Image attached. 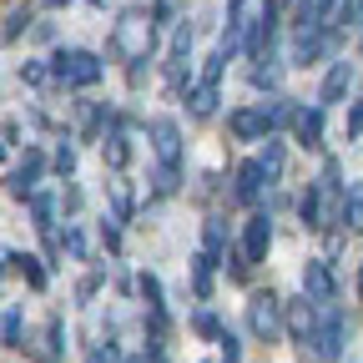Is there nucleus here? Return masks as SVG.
<instances>
[{"label":"nucleus","instance_id":"f257e3e1","mask_svg":"<svg viewBox=\"0 0 363 363\" xmlns=\"http://www.w3.org/2000/svg\"><path fill=\"white\" fill-rule=\"evenodd\" d=\"M45 71H51V86H61V91H91L106 76V56L86 51V45H56L45 56Z\"/></svg>","mask_w":363,"mask_h":363},{"label":"nucleus","instance_id":"f03ea898","mask_svg":"<svg viewBox=\"0 0 363 363\" xmlns=\"http://www.w3.org/2000/svg\"><path fill=\"white\" fill-rule=\"evenodd\" d=\"M157 26H152V16L142 11V6H126L116 21H111V30H106V56H116V61H136V56H157Z\"/></svg>","mask_w":363,"mask_h":363},{"label":"nucleus","instance_id":"7ed1b4c3","mask_svg":"<svg viewBox=\"0 0 363 363\" xmlns=\"http://www.w3.org/2000/svg\"><path fill=\"white\" fill-rule=\"evenodd\" d=\"M313 308H318V303H313ZM348 338H353L348 313H343L338 303H323V308H318V318H313V338H308L313 358H318V363H338L343 348H348Z\"/></svg>","mask_w":363,"mask_h":363},{"label":"nucleus","instance_id":"20e7f679","mask_svg":"<svg viewBox=\"0 0 363 363\" xmlns=\"http://www.w3.org/2000/svg\"><path fill=\"white\" fill-rule=\"evenodd\" d=\"M343 35H348V30H333V26H308V30H293L288 66L308 71V66H323V61L343 56Z\"/></svg>","mask_w":363,"mask_h":363},{"label":"nucleus","instance_id":"39448f33","mask_svg":"<svg viewBox=\"0 0 363 363\" xmlns=\"http://www.w3.org/2000/svg\"><path fill=\"white\" fill-rule=\"evenodd\" d=\"M192 40H197V30H192V21L182 16L177 26H172V40H167V61H162V81H167V91L172 96H182L192 81H197V71H192Z\"/></svg>","mask_w":363,"mask_h":363},{"label":"nucleus","instance_id":"423d86ee","mask_svg":"<svg viewBox=\"0 0 363 363\" xmlns=\"http://www.w3.org/2000/svg\"><path fill=\"white\" fill-rule=\"evenodd\" d=\"M247 333L252 343H283V298L272 288H252L247 293Z\"/></svg>","mask_w":363,"mask_h":363},{"label":"nucleus","instance_id":"0eeeda50","mask_svg":"<svg viewBox=\"0 0 363 363\" xmlns=\"http://www.w3.org/2000/svg\"><path fill=\"white\" fill-rule=\"evenodd\" d=\"M45 177H51V157H45V147H40V142H26V152L16 157V167H11L6 177H0V182H6V197L26 202V197L40 187V182H45Z\"/></svg>","mask_w":363,"mask_h":363},{"label":"nucleus","instance_id":"6e6552de","mask_svg":"<svg viewBox=\"0 0 363 363\" xmlns=\"http://www.w3.org/2000/svg\"><path fill=\"white\" fill-rule=\"evenodd\" d=\"M147 142H152V157H157L162 172H182V162H187V136H182L177 116H152L147 121Z\"/></svg>","mask_w":363,"mask_h":363},{"label":"nucleus","instance_id":"1a4fd4ad","mask_svg":"<svg viewBox=\"0 0 363 363\" xmlns=\"http://www.w3.org/2000/svg\"><path fill=\"white\" fill-rule=\"evenodd\" d=\"M233 242H238V252H242L247 267H262L267 252H272V207H252V212L242 217V233H238Z\"/></svg>","mask_w":363,"mask_h":363},{"label":"nucleus","instance_id":"9d476101","mask_svg":"<svg viewBox=\"0 0 363 363\" xmlns=\"http://www.w3.org/2000/svg\"><path fill=\"white\" fill-rule=\"evenodd\" d=\"M267 187H272V177L262 172V162H257V157H242V162L233 167V187H227V197H233V207L252 212V207H262Z\"/></svg>","mask_w":363,"mask_h":363},{"label":"nucleus","instance_id":"9b49d317","mask_svg":"<svg viewBox=\"0 0 363 363\" xmlns=\"http://www.w3.org/2000/svg\"><path fill=\"white\" fill-rule=\"evenodd\" d=\"M288 136H293L303 152H323V147H328V106H318V101H313V106H298Z\"/></svg>","mask_w":363,"mask_h":363},{"label":"nucleus","instance_id":"f8f14e48","mask_svg":"<svg viewBox=\"0 0 363 363\" xmlns=\"http://www.w3.org/2000/svg\"><path fill=\"white\" fill-rule=\"evenodd\" d=\"M333 197L323 192V182H308V187H303V197H298V222L308 227V233H333Z\"/></svg>","mask_w":363,"mask_h":363},{"label":"nucleus","instance_id":"ddd939ff","mask_svg":"<svg viewBox=\"0 0 363 363\" xmlns=\"http://www.w3.org/2000/svg\"><path fill=\"white\" fill-rule=\"evenodd\" d=\"M338 293H343V288H338L333 262H328V257H308V262H303V298L323 308V303H338Z\"/></svg>","mask_w":363,"mask_h":363},{"label":"nucleus","instance_id":"4468645a","mask_svg":"<svg viewBox=\"0 0 363 363\" xmlns=\"http://www.w3.org/2000/svg\"><path fill=\"white\" fill-rule=\"evenodd\" d=\"M353 61L348 56H333L328 61V71H323V81H318V106H343L348 101V91H353Z\"/></svg>","mask_w":363,"mask_h":363},{"label":"nucleus","instance_id":"2eb2a0df","mask_svg":"<svg viewBox=\"0 0 363 363\" xmlns=\"http://www.w3.org/2000/svg\"><path fill=\"white\" fill-rule=\"evenodd\" d=\"M227 136H233V142H242V147L267 142V126H262L257 101H242V106H233V111H227Z\"/></svg>","mask_w":363,"mask_h":363},{"label":"nucleus","instance_id":"dca6fc26","mask_svg":"<svg viewBox=\"0 0 363 363\" xmlns=\"http://www.w3.org/2000/svg\"><path fill=\"white\" fill-rule=\"evenodd\" d=\"M313 318H318V308L298 293V298H283V338H293V343H303L308 348V338H313Z\"/></svg>","mask_w":363,"mask_h":363},{"label":"nucleus","instance_id":"f3484780","mask_svg":"<svg viewBox=\"0 0 363 363\" xmlns=\"http://www.w3.org/2000/svg\"><path fill=\"white\" fill-rule=\"evenodd\" d=\"M333 227L338 233H363V182H343L338 192V207H333Z\"/></svg>","mask_w":363,"mask_h":363},{"label":"nucleus","instance_id":"a211bd4d","mask_svg":"<svg viewBox=\"0 0 363 363\" xmlns=\"http://www.w3.org/2000/svg\"><path fill=\"white\" fill-rule=\"evenodd\" d=\"M101 162L111 172H126L131 167V131H126V116H111L106 136H101Z\"/></svg>","mask_w":363,"mask_h":363},{"label":"nucleus","instance_id":"6ab92c4d","mask_svg":"<svg viewBox=\"0 0 363 363\" xmlns=\"http://www.w3.org/2000/svg\"><path fill=\"white\" fill-rule=\"evenodd\" d=\"M182 101H187V121H212L217 101H222V86L217 81H192L187 91H182Z\"/></svg>","mask_w":363,"mask_h":363},{"label":"nucleus","instance_id":"aec40b11","mask_svg":"<svg viewBox=\"0 0 363 363\" xmlns=\"http://www.w3.org/2000/svg\"><path fill=\"white\" fill-rule=\"evenodd\" d=\"M11 278H21L30 293H45V288H51V267H45L35 252H16L11 247Z\"/></svg>","mask_w":363,"mask_h":363},{"label":"nucleus","instance_id":"412c9836","mask_svg":"<svg viewBox=\"0 0 363 363\" xmlns=\"http://www.w3.org/2000/svg\"><path fill=\"white\" fill-rule=\"evenodd\" d=\"M81 106V131H76V142H101L106 126H111V101H76Z\"/></svg>","mask_w":363,"mask_h":363},{"label":"nucleus","instance_id":"4be33fe9","mask_svg":"<svg viewBox=\"0 0 363 363\" xmlns=\"http://www.w3.org/2000/svg\"><path fill=\"white\" fill-rule=\"evenodd\" d=\"M257 111H262V126H267V136H288V126H293V111H298V101L293 96H272V101H257Z\"/></svg>","mask_w":363,"mask_h":363},{"label":"nucleus","instance_id":"5701e85b","mask_svg":"<svg viewBox=\"0 0 363 363\" xmlns=\"http://www.w3.org/2000/svg\"><path fill=\"white\" fill-rule=\"evenodd\" d=\"M212 293H217V257L212 252H192V298L197 303H212Z\"/></svg>","mask_w":363,"mask_h":363},{"label":"nucleus","instance_id":"b1692460","mask_svg":"<svg viewBox=\"0 0 363 363\" xmlns=\"http://www.w3.org/2000/svg\"><path fill=\"white\" fill-rule=\"evenodd\" d=\"M45 348L35 353V363H66V313H51L45 318Z\"/></svg>","mask_w":363,"mask_h":363},{"label":"nucleus","instance_id":"393cba45","mask_svg":"<svg viewBox=\"0 0 363 363\" xmlns=\"http://www.w3.org/2000/svg\"><path fill=\"white\" fill-rule=\"evenodd\" d=\"M45 157H51V177L76 182V162H81V152H76V136H71V131H61V136H56V152H45Z\"/></svg>","mask_w":363,"mask_h":363},{"label":"nucleus","instance_id":"a878e982","mask_svg":"<svg viewBox=\"0 0 363 363\" xmlns=\"http://www.w3.org/2000/svg\"><path fill=\"white\" fill-rule=\"evenodd\" d=\"M30 26H35V6H30V0L11 6L6 11V26H0V45H16L21 35H30Z\"/></svg>","mask_w":363,"mask_h":363},{"label":"nucleus","instance_id":"bb28decb","mask_svg":"<svg viewBox=\"0 0 363 363\" xmlns=\"http://www.w3.org/2000/svg\"><path fill=\"white\" fill-rule=\"evenodd\" d=\"M227 242H233V227H227V217H222V212H207V217H202V252L222 257Z\"/></svg>","mask_w":363,"mask_h":363},{"label":"nucleus","instance_id":"cd10ccee","mask_svg":"<svg viewBox=\"0 0 363 363\" xmlns=\"http://www.w3.org/2000/svg\"><path fill=\"white\" fill-rule=\"evenodd\" d=\"M56 242H61V257H71V262H86L91 257V242H86V233H81L76 217H66V227H56Z\"/></svg>","mask_w":363,"mask_h":363},{"label":"nucleus","instance_id":"c85d7f7f","mask_svg":"<svg viewBox=\"0 0 363 363\" xmlns=\"http://www.w3.org/2000/svg\"><path fill=\"white\" fill-rule=\"evenodd\" d=\"M106 217H116L121 227H126V222H136V192H131L126 172H116V182H111V212H106Z\"/></svg>","mask_w":363,"mask_h":363},{"label":"nucleus","instance_id":"c756f323","mask_svg":"<svg viewBox=\"0 0 363 363\" xmlns=\"http://www.w3.org/2000/svg\"><path fill=\"white\" fill-rule=\"evenodd\" d=\"M0 348L26 353V313H21V308H6V313H0Z\"/></svg>","mask_w":363,"mask_h":363},{"label":"nucleus","instance_id":"7c9ffc66","mask_svg":"<svg viewBox=\"0 0 363 363\" xmlns=\"http://www.w3.org/2000/svg\"><path fill=\"white\" fill-rule=\"evenodd\" d=\"M262 152H257V162H262V172L272 177V182H278L283 172H288V142H283V136H267V142H257Z\"/></svg>","mask_w":363,"mask_h":363},{"label":"nucleus","instance_id":"2f4dec72","mask_svg":"<svg viewBox=\"0 0 363 363\" xmlns=\"http://www.w3.org/2000/svg\"><path fill=\"white\" fill-rule=\"evenodd\" d=\"M182 6H187V0H152V6H147V16H152V26H157V30H172L182 16H187Z\"/></svg>","mask_w":363,"mask_h":363},{"label":"nucleus","instance_id":"473e14b6","mask_svg":"<svg viewBox=\"0 0 363 363\" xmlns=\"http://www.w3.org/2000/svg\"><path fill=\"white\" fill-rule=\"evenodd\" d=\"M16 76H21V86H30V91L51 86V71H45V56H26V61L16 66Z\"/></svg>","mask_w":363,"mask_h":363},{"label":"nucleus","instance_id":"72a5a7b5","mask_svg":"<svg viewBox=\"0 0 363 363\" xmlns=\"http://www.w3.org/2000/svg\"><path fill=\"white\" fill-rule=\"evenodd\" d=\"M136 288H142V298H147V313H167V288H162L157 272H142Z\"/></svg>","mask_w":363,"mask_h":363},{"label":"nucleus","instance_id":"f704fd0d","mask_svg":"<svg viewBox=\"0 0 363 363\" xmlns=\"http://www.w3.org/2000/svg\"><path fill=\"white\" fill-rule=\"evenodd\" d=\"M212 343H217V363H242V338L233 328H222Z\"/></svg>","mask_w":363,"mask_h":363},{"label":"nucleus","instance_id":"c9c22d12","mask_svg":"<svg viewBox=\"0 0 363 363\" xmlns=\"http://www.w3.org/2000/svg\"><path fill=\"white\" fill-rule=\"evenodd\" d=\"M222 328H227V323H222V318H217L212 308H197V313H192V333H197V338H207V343H212Z\"/></svg>","mask_w":363,"mask_h":363},{"label":"nucleus","instance_id":"e433bc0d","mask_svg":"<svg viewBox=\"0 0 363 363\" xmlns=\"http://www.w3.org/2000/svg\"><path fill=\"white\" fill-rule=\"evenodd\" d=\"M96 238H101V247H106L111 257H121V222H116V217H101Z\"/></svg>","mask_w":363,"mask_h":363},{"label":"nucleus","instance_id":"4c0bfd02","mask_svg":"<svg viewBox=\"0 0 363 363\" xmlns=\"http://www.w3.org/2000/svg\"><path fill=\"white\" fill-rule=\"evenodd\" d=\"M227 61H233V56H227V51H212V56L202 61V71H197V81H217V86H222V71H227Z\"/></svg>","mask_w":363,"mask_h":363},{"label":"nucleus","instance_id":"58836bf2","mask_svg":"<svg viewBox=\"0 0 363 363\" xmlns=\"http://www.w3.org/2000/svg\"><path fill=\"white\" fill-rule=\"evenodd\" d=\"M81 202H86V197H81L76 182H61V217H76V212H81Z\"/></svg>","mask_w":363,"mask_h":363},{"label":"nucleus","instance_id":"ea45409f","mask_svg":"<svg viewBox=\"0 0 363 363\" xmlns=\"http://www.w3.org/2000/svg\"><path fill=\"white\" fill-rule=\"evenodd\" d=\"M343 126H348V142H358V136H363V96L348 101V121H343Z\"/></svg>","mask_w":363,"mask_h":363},{"label":"nucleus","instance_id":"a19ab883","mask_svg":"<svg viewBox=\"0 0 363 363\" xmlns=\"http://www.w3.org/2000/svg\"><path fill=\"white\" fill-rule=\"evenodd\" d=\"M101 288H106V272H91V278H81V288H76V298H81V303H91V298H96Z\"/></svg>","mask_w":363,"mask_h":363},{"label":"nucleus","instance_id":"79ce46f5","mask_svg":"<svg viewBox=\"0 0 363 363\" xmlns=\"http://www.w3.org/2000/svg\"><path fill=\"white\" fill-rule=\"evenodd\" d=\"M86 363H121V348H116V343H96Z\"/></svg>","mask_w":363,"mask_h":363},{"label":"nucleus","instance_id":"37998d69","mask_svg":"<svg viewBox=\"0 0 363 363\" xmlns=\"http://www.w3.org/2000/svg\"><path fill=\"white\" fill-rule=\"evenodd\" d=\"M30 40L51 45V40H56V26H51V21H35V26H30Z\"/></svg>","mask_w":363,"mask_h":363},{"label":"nucleus","instance_id":"c03bdc74","mask_svg":"<svg viewBox=\"0 0 363 363\" xmlns=\"http://www.w3.org/2000/svg\"><path fill=\"white\" fill-rule=\"evenodd\" d=\"M0 142H6V147H26V142H21V121H6V126H0Z\"/></svg>","mask_w":363,"mask_h":363},{"label":"nucleus","instance_id":"a18cd8bd","mask_svg":"<svg viewBox=\"0 0 363 363\" xmlns=\"http://www.w3.org/2000/svg\"><path fill=\"white\" fill-rule=\"evenodd\" d=\"M313 11H318V21L328 26V21H333V11H338V0H313Z\"/></svg>","mask_w":363,"mask_h":363},{"label":"nucleus","instance_id":"49530a36","mask_svg":"<svg viewBox=\"0 0 363 363\" xmlns=\"http://www.w3.org/2000/svg\"><path fill=\"white\" fill-rule=\"evenodd\" d=\"M348 30L363 35V0H353V11H348Z\"/></svg>","mask_w":363,"mask_h":363},{"label":"nucleus","instance_id":"de8ad7c7","mask_svg":"<svg viewBox=\"0 0 363 363\" xmlns=\"http://www.w3.org/2000/svg\"><path fill=\"white\" fill-rule=\"evenodd\" d=\"M238 16H247V0H227V21H238Z\"/></svg>","mask_w":363,"mask_h":363},{"label":"nucleus","instance_id":"09e8293b","mask_svg":"<svg viewBox=\"0 0 363 363\" xmlns=\"http://www.w3.org/2000/svg\"><path fill=\"white\" fill-rule=\"evenodd\" d=\"M0 278H11V247H0Z\"/></svg>","mask_w":363,"mask_h":363},{"label":"nucleus","instance_id":"8fccbe9b","mask_svg":"<svg viewBox=\"0 0 363 363\" xmlns=\"http://www.w3.org/2000/svg\"><path fill=\"white\" fill-rule=\"evenodd\" d=\"M71 6V0H45V11H66Z\"/></svg>","mask_w":363,"mask_h":363},{"label":"nucleus","instance_id":"3c124183","mask_svg":"<svg viewBox=\"0 0 363 363\" xmlns=\"http://www.w3.org/2000/svg\"><path fill=\"white\" fill-rule=\"evenodd\" d=\"M0 162H11V147H6V142H0Z\"/></svg>","mask_w":363,"mask_h":363},{"label":"nucleus","instance_id":"603ef678","mask_svg":"<svg viewBox=\"0 0 363 363\" xmlns=\"http://www.w3.org/2000/svg\"><path fill=\"white\" fill-rule=\"evenodd\" d=\"M358 298H363V262H358Z\"/></svg>","mask_w":363,"mask_h":363},{"label":"nucleus","instance_id":"864d4df0","mask_svg":"<svg viewBox=\"0 0 363 363\" xmlns=\"http://www.w3.org/2000/svg\"><path fill=\"white\" fill-rule=\"evenodd\" d=\"M121 363H147V358H121Z\"/></svg>","mask_w":363,"mask_h":363},{"label":"nucleus","instance_id":"5fc2aeb1","mask_svg":"<svg viewBox=\"0 0 363 363\" xmlns=\"http://www.w3.org/2000/svg\"><path fill=\"white\" fill-rule=\"evenodd\" d=\"M91 6H96V11H101V6H106V0H91Z\"/></svg>","mask_w":363,"mask_h":363},{"label":"nucleus","instance_id":"6e6d98bb","mask_svg":"<svg viewBox=\"0 0 363 363\" xmlns=\"http://www.w3.org/2000/svg\"><path fill=\"white\" fill-rule=\"evenodd\" d=\"M358 56H363V35H358Z\"/></svg>","mask_w":363,"mask_h":363},{"label":"nucleus","instance_id":"4d7b16f0","mask_svg":"<svg viewBox=\"0 0 363 363\" xmlns=\"http://www.w3.org/2000/svg\"><path fill=\"white\" fill-rule=\"evenodd\" d=\"M202 363H217V358H202Z\"/></svg>","mask_w":363,"mask_h":363}]
</instances>
